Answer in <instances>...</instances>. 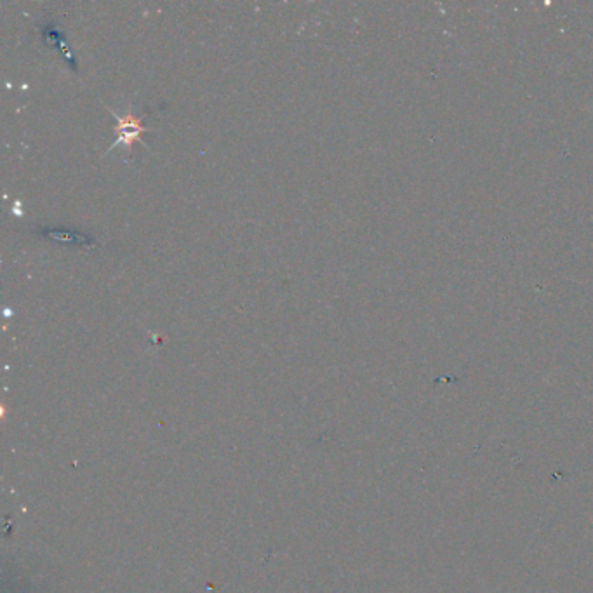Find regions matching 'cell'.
Wrapping results in <instances>:
<instances>
[{
	"instance_id": "cell-1",
	"label": "cell",
	"mask_w": 593,
	"mask_h": 593,
	"mask_svg": "<svg viewBox=\"0 0 593 593\" xmlns=\"http://www.w3.org/2000/svg\"><path fill=\"white\" fill-rule=\"evenodd\" d=\"M106 108L110 110L112 117L117 118V128H115L117 140L113 141L112 145H110V148L106 150L105 155H106V153H110V150L115 148V146L124 145L125 150H128L129 160H130V157H133V145L136 143V141H141V134L146 133V130H152V129L145 128V125H143V118L148 115L150 108L143 110L141 113L140 112H133V110H128L124 115H118L115 110H112L110 106H106ZM141 143H143V141H141Z\"/></svg>"
},
{
	"instance_id": "cell-2",
	"label": "cell",
	"mask_w": 593,
	"mask_h": 593,
	"mask_svg": "<svg viewBox=\"0 0 593 593\" xmlns=\"http://www.w3.org/2000/svg\"><path fill=\"white\" fill-rule=\"evenodd\" d=\"M42 30H43V37H46L47 43H53V46H56V43H58L59 51H63V53H65V58L68 59V63H70V65H72V68L77 70V65H75V58H73L72 51L66 49V37H65V33H63V31L58 29L56 23H54V21L47 23V25L42 26Z\"/></svg>"
},
{
	"instance_id": "cell-3",
	"label": "cell",
	"mask_w": 593,
	"mask_h": 593,
	"mask_svg": "<svg viewBox=\"0 0 593 593\" xmlns=\"http://www.w3.org/2000/svg\"><path fill=\"white\" fill-rule=\"evenodd\" d=\"M41 235L47 237V239H54V240H61V242H77L81 244V246H94L96 244V240L93 239L91 235H87V233H81V232H66V230H41L38 232Z\"/></svg>"
}]
</instances>
